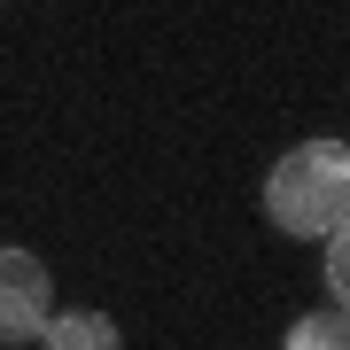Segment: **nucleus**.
I'll return each instance as SVG.
<instances>
[{
	"label": "nucleus",
	"instance_id": "f257e3e1",
	"mask_svg": "<svg viewBox=\"0 0 350 350\" xmlns=\"http://www.w3.org/2000/svg\"><path fill=\"white\" fill-rule=\"evenodd\" d=\"M265 211H273V226L312 234V241L350 226V148L342 140H304V148H288L273 163V179H265Z\"/></svg>",
	"mask_w": 350,
	"mask_h": 350
},
{
	"label": "nucleus",
	"instance_id": "f03ea898",
	"mask_svg": "<svg viewBox=\"0 0 350 350\" xmlns=\"http://www.w3.org/2000/svg\"><path fill=\"white\" fill-rule=\"evenodd\" d=\"M55 319V273L31 250H0V342H39Z\"/></svg>",
	"mask_w": 350,
	"mask_h": 350
},
{
	"label": "nucleus",
	"instance_id": "7ed1b4c3",
	"mask_svg": "<svg viewBox=\"0 0 350 350\" xmlns=\"http://www.w3.org/2000/svg\"><path fill=\"white\" fill-rule=\"evenodd\" d=\"M39 342L47 350H125V335H117L109 312H55L47 327H39Z\"/></svg>",
	"mask_w": 350,
	"mask_h": 350
},
{
	"label": "nucleus",
	"instance_id": "20e7f679",
	"mask_svg": "<svg viewBox=\"0 0 350 350\" xmlns=\"http://www.w3.org/2000/svg\"><path fill=\"white\" fill-rule=\"evenodd\" d=\"M280 350H350V319H342V304H327V312H304L296 327H288V342Z\"/></svg>",
	"mask_w": 350,
	"mask_h": 350
},
{
	"label": "nucleus",
	"instance_id": "39448f33",
	"mask_svg": "<svg viewBox=\"0 0 350 350\" xmlns=\"http://www.w3.org/2000/svg\"><path fill=\"white\" fill-rule=\"evenodd\" d=\"M327 288H335V304L350 296V226H335V234H327Z\"/></svg>",
	"mask_w": 350,
	"mask_h": 350
}]
</instances>
